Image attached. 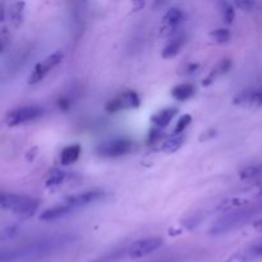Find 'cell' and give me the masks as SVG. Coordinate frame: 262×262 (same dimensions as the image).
Wrapping results in <instances>:
<instances>
[{"instance_id":"22","label":"cell","mask_w":262,"mask_h":262,"mask_svg":"<svg viewBox=\"0 0 262 262\" xmlns=\"http://www.w3.org/2000/svg\"><path fill=\"white\" fill-rule=\"evenodd\" d=\"M262 174V163L257 164H251V165L246 166L242 170L239 171V178L242 181H251V179H255L257 177H260Z\"/></svg>"},{"instance_id":"31","label":"cell","mask_w":262,"mask_h":262,"mask_svg":"<svg viewBox=\"0 0 262 262\" xmlns=\"http://www.w3.org/2000/svg\"><path fill=\"white\" fill-rule=\"evenodd\" d=\"M163 137V135H161L160 129H155V130H151L150 136H148V141L150 142H155V141H158L159 138Z\"/></svg>"},{"instance_id":"33","label":"cell","mask_w":262,"mask_h":262,"mask_svg":"<svg viewBox=\"0 0 262 262\" xmlns=\"http://www.w3.org/2000/svg\"><path fill=\"white\" fill-rule=\"evenodd\" d=\"M165 262H166V261H165Z\"/></svg>"},{"instance_id":"16","label":"cell","mask_w":262,"mask_h":262,"mask_svg":"<svg viewBox=\"0 0 262 262\" xmlns=\"http://www.w3.org/2000/svg\"><path fill=\"white\" fill-rule=\"evenodd\" d=\"M177 112H178L177 107H166V109L160 110V112L156 113L155 115H152L151 122H152L158 128H164L173 120Z\"/></svg>"},{"instance_id":"27","label":"cell","mask_w":262,"mask_h":262,"mask_svg":"<svg viewBox=\"0 0 262 262\" xmlns=\"http://www.w3.org/2000/svg\"><path fill=\"white\" fill-rule=\"evenodd\" d=\"M17 230H18L17 225H10V227L4 228L2 232V239L4 241V239H7V238L14 237L15 233H17Z\"/></svg>"},{"instance_id":"10","label":"cell","mask_w":262,"mask_h":262,"mask_svg":"<svg viewBox=\"0 0 262 262\" xmlns=\"http://www.w3.org/2000/svg\"><path fill=\"white\" fill-rule=\"evenodd\" d=\"M260 258H262V239L234 252L225 262H252Z\"/></svg>"},{"instance_id":"15","label":"cell","mask_w":262,"mask_h":262,"mask_svg":"<svg viewBox=\"0 0 262 262\" xmlns=\"http://www.w3.org/2000/svg\"><path fill=\"white\" fill-rule=\"evenodd\" d=\"M184 42H186V37L184 36H174L170 41L165 45V48L161 51V58L170 59L178 55L181 49L183 48Z\"/></svg>"},{"instance_id":"28","label":"cell","mask_w":262,"mask_h":262,"mask_svg":"<svg viewBox=\"0 0 262 262\" xmlns=\"http://www.w3.org/2000/svg\"><path fill=\"white\" fill-rule=\"evenodd\" d=\"M235 7L241 8L242 10H251L253 7H255V3H253V2H246V0H243V2L235 3Z\"/></svg>"},{"instance_id":"1","label":"cell","mask_w":262,"mask_h":262,"mask_svg":"<svg viewBox=\"0 0 262 262\" xmlns=\"http://www.w3.org/2000/svg\"><path fill=\"white\" fill-rule=\"evenodd\" d=\"M72 242H73V237L71 234H55L50 235V237L38 238L23 247L3 252L0 258H2V262L35 260V258H40L56 252Z\"/></svg>"},{"instance_id":"9","label":"cell","mask_w":262,"mask_h":262,"mask_svg":"<svg viewBox=\"0 0 262 262\" xmlns=\"http://www.w3.org/2000/svg\"><path fill=\"white\" fill-rule=\"evenodd\" d=\"M102 197H104V192L99 191V189H94V191H86L82 192V193L73 194V196L64 200V202L68 204L73 210H76L82 206H87V205L100 201Z\"/></svg>"},{"instance_id":"12","label":"cell","mask_w":262,"mask_h":262,"mask_svg":"<svg viewBox=\"0 0 262 262\" xmlns=\"http://www.w3.org/2000/svg\"><path fill=\"white\" fill-rule=\"evenodd\" d=\"M233 102H234L235 105H241V106L261 107L262 106V87L257 90H252V91L241 92L237 97H234Z\"/></svg>"},{"instance_id":"4","label":"cell","mask_w":262,"mask_h":262,"mask_svg":"<svg viewBox=\"0 0 262 262\" xmlns=\"http://www.w3.org/2000/svg\"><path fill=\"white\" fill-rule=\"evenodd\" d=\"M133 148V142L127 138H115L105 141L96 147V154L102 158H120L129 154Z\"/></svg>"},{"instance_id":"20","label":"cell","mask_w":262,"mask_h":262,"mask_svg":"<svg viewBox=\"0 0 262 262\" xmlns=\"http://www.w3.org/2000/svg\"><path fill=\"white\" fill-rule=\"evenodd\" d=\"M230 67H232V61H230V59H224V60L219 61V63L216 64V67L211 71V73L209 74V77H207L206 79H204V84H206L207 86V84L212 83V81H215L217 77L227 73V72L230 69Z\"/></svg>"},{"instance_id":"13","label":"cell","mask_w":262,"mask_h":262,"mask_svg":"<svg viewBox=\"0 0 262 262\" xmlns=\"http://www.w3.org/2000/svg\"><path fill=\"white\" fill-rule=\"evenodd\" d=\"M247 205L248 200L245 199V197H228V199L220 201L214 210L217 212H225V214H228V212L242 210L243 207L247 206Z\"/></svg>"},{"instance_id":"18","label":"cell","mask_w":262,"mask_h":262,"mask_svg":"<svg viewBox=\"0 0 262 262\" xmlns=\"http://www.w3.org/2000/svg\"><path fill=\"white\" fill-rule=\"evenodd\" d=\"M196 92V89L192 83H181L177 84L173 90H171V96L177 100V101H187L191 99Z\"/></svg>"},{"instance_id":"3","label":"cell","mask_w":262,"mask_h":262,"mask_svg":"<svg viewBox=\"0 0 262 262\" xmlns=\"http://www.w3.org/2000/svg\"><path fill=\"white\" fill-rule=\"evenodd\" d=\"M253 214H255V210L253 209H242L237 210V211L228 212V214L219 217V219L212 224L211 229H210V234L219 235L228 233L229 230L234 229V228L241 227V225H242L243 223L247 222Z\"/></svg>"},{"instance_id":"8","label":"cell","mask_w":262,"mask_h":262,"mask_svg":"<svg viewBox=\"0 0 262 262\" xmlns=\"http://www.w3.org/2000/svg\"><path fill=\"white\" fill-rule=\"evenodd\" d=\"M163 246V238L161 237H148L138 239L130 245L128 250V256L130 258H141L147 256L160 248Z\"/></svg>"},{"instance_id":"23","label":"cell","mask_w":262,"mask_h":262,"mask_svg":"<svg viewBox=\"0 0 262 262\" xmlns=\"http://www.w3.org/2000/svg\"><path fill=\"white\" fill-rule=\"evenodd\" d=\"M67 177V173L66 171L60 170V169H53V170L49 173L48 178H46V187H49V188H53V187H58L60 186L61 183L64 182V179H66Z\"/></svg>"},{"instance_id":"17","label":"cell","mask_w":262,"mask_h":262,"mask_svg":"<svg viewBox=\"0 0 262 262\" xmlns=\"http://www.w3.org/2000/svg\"><path fill=\"white\" fill-rule=\"evenodd\" d=\"M79 155H81V146L78 143L76 145L67 146L61 150L60 152V164L61 165H71V164L76 163L78 160Z\"/></svg>"},{"instance_id":"32","label":"cell","mask_w":262,"mask_h":262,"mask_svg":"<svg viewBox=\"0 0 262 262\" xmlns=\"http://www.w3.org/2000/svg\"><path fill=\"white\" fill-rule=\"evenodd\" d=\"M253 228H255L257 232H262V217H261V219L256 220V222L253 223Z\"/></svg>"},{"instance_id":"11","label":"cell","mask_w":262,"mask_h":262,"mask_svg":"<svg viewBox=\"0 0 262 262\" xmlns=\"http://www.w3.org/2000/svg\"><path fill=\"white\" fill-rule=\"evenodd\" d=\"M183 10L181 8H170L166 10L163 17V27H161V33L165 36L173 35L174 31L177 30L179 25L183 22Z\"/></svg>"},{"instance_id":"29","label":"cell","mask_w":262,"mask_h":262,"mask_svg":"<svg viewBox=\"0 0 262 262\" xmlns=\"http://www.w3.org/2000/svg\"><path fill=\"white\" fill-rule=\"evenodd\" d=\"M197 68H199V64H194V63L187 64V66L183 67V72H182V74H192L197 71Z\"/></svg>"},{"instance_id":"25","label":"cell","mask_w":262,"mask_h":262,"mask_svg":"<svg viewBox=\"0 0 262 262\" xmlns=\"http://www.w3.org/2000/svg\"><path fill=\"white\" fill-rule=\"evenodd\" d=\"M210 36L217 43H225L232 38V33L227 28H216V30L211 31Z\"/></svg>"},{"instance_id":"14","label":"cell","mask_w":262,"mask_h":262,"mask_svg":"<svg viewBox=\"0 0 262 262\" xmlns=\"http://www.w3.org/2000/svg\"><path fill=\"white\" fill-rule=\"evenodd\" d=\"M72 211H74L68 204L66 202H61V204L56 205V206L50 207V209L45 210L40 214V220L42 222H53V220L59 219V217L67 216L68 214H71Z\"/></svg>"},{"instance_id":"7","label":"cell","mask_w":262,"mask_h":262,"mask_svg":"<svg viewBox=\"0 0 262 262\" xmlns=\"http://www.w3.org/2000/svg\"><path fill=\"white\" fill-rule=\"evenodd\" d=\"M141 105V99L136 91H125L115 99L109 100L105 105V110L107 113H117L120 110L136 109Z\"/></svg>"},{"instance_id":"24","label":"cell","mask_w":262,"mask_h":262,"mask_svg":"<svg viewBox=\"0 0 262 262\" xmlns=\"http://www.w3.org/2000/svg\"><path fill=\"white\" fill-rule=\"evenodd\" d=\"M220 12H222L223 19L224 22H227L228 25H232L234 22L235 18V9L233 7V4L228 2H222L220 3Z\"/></svg>"},{"instance_id":"19","label":"cell","mask_w":262,"mask_h":262,"mask_svg":"<svg viewBox=\"0 0 262 262\" xmlns=\"http://www.w3.org/2000/svg\"><path fill=\"white\" fill-rule=\"evenodd\" d=\"M25 3L17 2L12 3L9 5V9L7 10L8 15H9V20L14 27H19L23 23V13H25Z\"/></svg>"},{"instance_id":"21","label":"cell","mask_w":262,"mask_h":262,"mask_svg":"<svg viewBox=\"0 0 262 262\" xmlns=\"http://www.w3.org/2000/svg\"><path fill=\"white\" fill-rule=\"evenodd\" d=\"M186 137L183 135H173L161 143V150L165 152H176L184 145Z\"/></svg>"},{"instance_id":"26","label":"cell","mask_w":262,"mask_h":262,"mask_svg":"<svg viewBox=\"0 0 262 262\" xmlns=\"http://www.w3.org/2000/svg\"><path fill=\"white\" fill-rule=\"evenodd\" d=\"M191 122H192L191 115H188V114L183 115V117H182L181 119L177 122L176 128H174V132H173L174 135H183V132L186 130V128L191 124Z\"/></svg>"},{"instance_id":"6","label":"cell","mask_w":262,"mask_h":262,"mask_svg":"<svg viewBox=\"0 0 262 262\" xmlns=\"http://www.w3.org/2000/svg\"><path fill=\"white\" fill-rule=\"evenodd\" d=\"M63 58H64V53L61 50H56L54 51L53 54L46 56L42 61H40V63H37L35 66L32 73H31V76L28 77V83L36 84L38 83V82L42 81V79L46 77V74H48L51 69H54L58 64H60V61L63 60Z\"/></svg>"},{"instance_id":"30","label":"cell","mask_w":262,"mask_h":262,"mask_svg":"<svg viewBox=\"0 0 262 262\" xmlns=\"http://www.w3.org/2000/svg\"><path fill=\"white\" fill-rule=\"evenodd\" d=\"M2 53H5V49H7V43L8 41H9V37H8L7 35V30L5 28H3L2 30Z\"/></svg>"},{"instance_id":"5","label":"cell","mask_w":262,"mask_h":262,"mask_svg":"<svg viewBox=\"0 0 262 262\" xmlns=\"http://www.w3.org/2000/svg\"><path fill=\"white\" fill-rule=\"evenodd\" d=\"M43 109L40 106H35V105H30V106H22L17 107V109L12 110L7 114V124L9 127H17V125L26 124V123L35 122L38 118L42 117Z\"/></svg>"},{"instance_id":"2","label":"cell","mask_w":262,"mask_h":262,"mask_svg":"<svg viewBox=\"0 0 262 262\" xmlns=\"http://www.w3.org/2000/svg\"><path fill=\"white\" fill-rule=\"evenodd\" d=\"M2 207L8 211L19 216L20 219H30L37 212L40 201L30 196H22L15 193H5L3 192L0 196Z\"/></svg>"}]
</instances>
